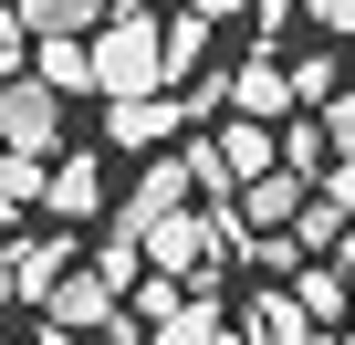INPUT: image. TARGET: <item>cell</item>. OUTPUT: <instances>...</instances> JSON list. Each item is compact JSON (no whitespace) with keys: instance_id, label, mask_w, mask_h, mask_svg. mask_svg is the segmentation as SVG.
<instances>
[{"instance_id":"7a4b0ae2","label":"cell","mask_w":355,"mask_h":345,"mask_svg":"<svg viewBox=\"0 0 355 345\" xmlns=\"http://www.w3.org/2000/svg\"><path fill=\"white\" fill-rule=\"evenodd\" d=\"M53 136H63V94L32 74V84H11L0 74V146H21V157H53Z\"/></svg>"},{"instance_id":"3957f363","label":"cell","mask_w":355,"mask_h":345,"mask_svg":"<svg viewBox=\"0 0 355 345\" xmlns=\"http://www.w3.org/2000/svg\"><path fill=\"white\" fill-rule=\"evenodd\" d=\"M136 251H146L157 272H178V283H199L209 262H230V251L209 241V220H189V210H167V220H146V230H136Z\"/></svg>"},{"instance_id":"d4e9b609","label":"cell","mask_w":355,"mask_h":345,"mask_svg":"<svg viewBox=\"0 0 355 345\" xmlns=\"http://www.w3.org/2000/svg\"><path fill=\"white\" fill-rule=\"evenodd\" d=\"M189 11H209V22H220V11H241V0H189Z\"/></svg>"},{"instance_id":"277c9868","label":"cell","mask_w":355,"mask_h":345,"mask_svg":"<svg viewBox=\"0 0 355 345\" xmlns=\"http://www.w3.org/2000/svg\"><path fill=\"white\" fill-rule=\"evenodd\" d=\"M220 115H303V94H293V63H272V53H251L241 74H220Z\"/></svg>"},{"instance_id":"603a6c76","label":"cell","mask_w":355,"mask_h":345,"mask_svg":"<svg viewBox=\"0 0 355 345\" xmlns=\"http://www.w3.org/2000/svg\"><path fill=\"white\" fill-rule=\"evenodd\" d=\"M32 345H84V335H63V324H42V335H32Z\"/></svg>"},{"instance_id":"ba28073f","label":"cell","mask_w":355,"mask_h":345,"mask_svg":"<svg viewBox=\"0 0 355 345\" xmlns=\"http://www.w3.org/2000/svg\"><path fill=\"white\" fill-rule=\"evenodd\" d=\"M146 345H241V324L220 314V293H178L167 314H157V335Z\"/></svg>"},{"instance_id":"5b68a950","label":"cell","mask_w":355,"mask_h":345,"mask_svg":"<svg viewBox=\"0 0 355 345\" xmlns=\"http://www.w3.org/2000/svg\"><path fill=\"white\" fill-rule=\"evenodd\" d=\"M105 314H115V283H105L94 262H63V272H53V293H42V324H63V335H94Z\"/></svg>"},{"instance_id":"30bf717a","label":"cell","mask_w":355,"mask_h":345,"mask_svg":"<svg viewBox=\"0 0 355 345\" xmlns=\"http://www.w3.org/2000/svg\"><path fill=\"white\" fill-rule=\"evenodd\" d=\"M313 335H324V324H313L282 283H272V293H251V314H241V345H313Z\"/></svg>"},{"instance_id":"2e32d148","label":"cell","mask_w":355,"mask_h":345,"mask_svg":"<svg viewBox=\"0 0 355 345\" xmlns=\"http://www.w3.org/2000/svg\"><path fill=\"white\" fill-rule=\"evenodd\" d=\"M42 199V157H21V146H0V220H21Z\"/></svg>"},{"instance_id":"7402d4cb","label":"cell","mask_w":355,"mask_h":345,"mask_svg":"<svg viewBox=\"0 0 355 345\" xmlns=\"http://www.w3.org/2000/svg\"><path fill=\"white\" fill-rule=\"evenodd\" d=\"M94 335H105V345H146V335H136V324H125V314H105V324H94Z\"/></svg>"},{"instance_id":"ac0fdd59","label":"cell","mask_w":355,"mask_h":345,"mask_svg":"<svg viewBox=\"0 0 355 345\" xmlns=\"http://www.w3.org/2000/svg\"><path fill=\"white\" fill-rule=\"evenodd\" d=\"M125 293H136V324H157V314H167V303H178V293H189V283H178V272H136V283H125Z\"/></svg>"},{"instance_id":"52a82bcc","label":"cell","mask_w":355,"mask_h":345,"mask_svg":"<svg viewBox=\"0 0 355 345\" xmlns=\"http://www.w3.org/2000/svg\"><path fill=\"white\" fill-rule=\"evenodd\" d=\"M178 126H189V105L157 94V84H146V94H115V115H105V136H115V146H167Z\"/></svg>"},{"instance_id":"9c48e42d","label":"cell","mask_w":355,"mask_h":345,"mask_svg":"<svg viewBox=\"0 0 355 345\" xmlns=\"http://www.w3.org/2000/svg\"><path fill=\"white\" fill-rule=\"evenodd\" d=\"M42 210H53V220H94V210H105V167H94V157H53V167H42Z\"/></svg>"},{"instance_id":"e0dca14e","label":"cell","mask_w":355,"mask_h":345,"mask_svg":"<svg viewBox=\"0 0 355 345\" xmlns=\"http://www.w3.org/2000/svg\"><path fill=\"white\" fill-rule=\"evenodd\" d=\"M94 272H105V283H115V293H125V283H136V272H146V251H136V230H125V220H115V241H105V251H94Z\"/></svg>"},{"instance_id":"d6986e66","label":"cell","mask_w":355,"mask_h":345,"mask_svg":"<svg viewBox=\"0 0 355 345\" xmlns=\"http://www.w3.org/2000/svg\"><path fill=\"white\" fill-rule=\"evenodd\" d=\"M313 189H324V199L355 220V157H324V167H313Z\"/></svg>"},{"instance_id":"8992f818","label":"cell","mask_w":355,"mask_h":345,"mask_svg":"<svg viewBox=\"0 0 355 345\" xmlns=\"http://www.w3.org/2000/svg\"><path fill=\"white\" fill-rule=\"evenodd\" d=\"M189 189H199V178H189V146H178V157L157 146V157L136 167V189H125V210H115V220H125V230H146V220H167V210H189Z\"/></svg>"},{"instance_id":"5bb4252c","label":"cell","mask_w":355,"mask_h":345,"mask_svg":"<svg viewBox=\"0 0 355 345\" xmlns=\"http://www.w3.org/2000/svg\"><path fill=\"white\" fill-rule=\"evenodd\" d=\"M199 53H209V11L157 22V84H189V74H199Z\"/></svg>"},{"instance_id":"484cf974","label":"cell","mask_w":355,"mask_h":345,"mask_svg":"<svg viewBox=\"0 0 355 345\" xmlns=\"http://www.w3.org/2000/svg\"><path fill=\"white\" fill-rule=\"evenodd\" d=\"M334 74H345V84H355V32H345V63H334Z\"/></svg>"},{"instance_id":"44dd1931","label":"cell","mask_w":355,"mask_h":345,"mask_svg":"<svg viewBox=\"0 0 355 345\" xmlns=\"http://www.w3.org/2000/svg\"><path fill=\"white\" fill-rule=\"evenodd\" d=\"M293 11H303L313 32H355V0H293Z\"/></svg>"},{"instance_id":"4fadbf2b","label":"cell","mask_w":355,"mask_h":345,"mask_svg":"<svg viewBox=\"0 0 355 345\" xmlns=\"http://www.w3.org/2000/svg\"><path fill=\"white\" fill-rule=\"evenodd\" d=\"M282 293H293V303H303L313 324H345V293H355V272H345V262H303V272H293Z\"/></svg>"},{"instance_id":"ffe728a7","label":"cell","mask_w":355,"mask_h":345,"mask_svg":"<svg viewBox=\"0 0 355 345\" xmlns=\"http://www.w3.org/2000/svg\"><path fill=\"white\" fill-rule=\"evenodd\" d=\"M334 84H345V74H334V63H324V53H303V63H293V94H303V105H324V94H334Z\"/></svg>"},{"instance_id":"cb8c5ba5","label":"cell","mask_w":355,"mask_h":345,"mask_svg":"<svg viewBox=\"0 0 355 345\" xmlns=\"http://www.w3.org/2000/svg\"><path fill=\"white\" fill-rule=\"evenodd\" d=\"M0 314H11V251H0Z\"/></svg>"},{"instance_id":"6da1fadb","label":"cell","mask_w":355,"mask_h":345,"mask_svg":"<svg viewBox=\"0 0 355 345\" xmlns=\"http://www.w3.org/2000/svg\"><path fill=\"white\" fill-rule=\"evenodd\" d=\"M84 63H94V94H146L157 84V0H115L84 32Z\"/></svg>"},{"instance_id":"8fae6325","label":"cell","mask_w":355,"mask_h":345,"mask_svg":"<svg viewBox=\"0 0 355 345\" xmlns=\"http://www.w3.org/2000/svg\"><path fill=\"white\" fill-rule=\"evenodd\" d=\"M63 262H73V230H42V241H11V303H42Z\"/></svg>"},{"instance_id":"9a60e30c","label":"cell","mask_w":355,"mask_h":345,"mask_svg":"<svg viewBox=\"0 0 355 345\" xmlns=\"http://www.w3.org/2000/svg\"><path fill=\"white\" fill-rule=\"evenodd\" d=\"M11 11H21V32H94L115 0H11Z\"/></svg>"},{"instance_id":"7c38bea8","label":"cell","mask_w":355,"mask_h":345,"mask_svg":"<svg viewBox=\"0 0 355 345\" xmlns=\"http://www.w3.org/2000/svg\"><path fill=\"white\" fill-rule=\"evenodd\" d=\"M32 74L53 94H94V63H84V32H32Z\"/></svg>"},{"instance_id":"4316f807","label":"cell","mask_w":355,"mask_h":345,"mask_svg":"<svg viewBox=\"0 0 355 345\" xmlns=\"http://www.w3.org/2000/svg\"><path fill=\"white\" fill-rule=\"evenodd\" d=\"M345 324H355V293H345Z\"/></svg>"}]
</instances>
